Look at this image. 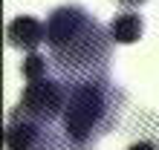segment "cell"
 I'll use <instances>...</instances> for the list:
<instances>
[{"label": "cell", "mask_w": 159, "mask_h": 150, "mask_svg": "<svg viewBox=\"0 0 159 150\" xmlns=\"http://www.w3.org/2000/svg\"><path fill=\"white\" fill-rule=\"evenodd\" d=\"M110 32L84 6H58L46 17V46L61 72H70L75 81L107 75L110 61Z\"/></svg>", "instance_id": "6da1fadb"}, {"label": "cell", "mask_w": 159, "mask_h": 150, "mask_svg": "<svg viewBox=\"0 0 159 150\" xmlns=\"http://www.w3.org/2000/svg\"><path fill=\"white\" fill-rule=\"evenodd\" d=\"M116 113V90L107 75L101 78H84L70 87L67 107H64V139L70 147L84 150L96 142L101 133H107Z\"/></svg>", "instance_id": "7a4b0ae2"}, {"label": "cell", "mask_w": 159, "mask_h": 150, "mask_svg": "<svg viewBox=\"0 0 159 150\" xmlns=\"http://www.w3.org/2000/svg\"><path fill=\"white\" fill-rule=\"evenodd\" d=\"M67 95H70V87H64L61 81L49 78V75H41V78L26 81L23 95H20V104H17V113H23V116H29V118H38V121H46V124H49L52 118L64 116Z\"/></svg>", "instance_id": "3957f363"}, {"label": "cell", "mask_w": 159, "mask_h": 150, "mask_svg": "<svg viewBox=\"0 0 159 150\" xmlns=\"http://www.w3.org/2000/svg\"><path fill=\"white\" fill-rule=\"evenodd\" d=\"M41 124L43 121L29 118L15 110L6 124V147L9 150H38L41 147Z\"/></svg>", "instance_id": "277c9868"}, {"label": "cell", "mask_w": 159, "mask_h": 150, "mask_svg": "<svg viewBox=\"0 0 159 150\" xmlns=\"http://www.w3.org/2000/svg\"><path fill=\"white\" fill-rule=\"evenodd\" d=\"M6 38H9V46H15V49L35 52L46 41V23L32 17V15H17L6 26Z\"/></svg>", "instance_id": "5b68a950"}, {"label": "cell", "mask_w": 159, "mask_h": 150, "mask_svg": "<svg viewBox=\"0 0 159 150\" xmlns=\"http://www.w3.org/2000/svg\"><path fill=\"white\" fill-rule=\"evenodd\" d=\"M107 32H110V41L113 43H136L139 38H142L145 32V20H142V15H136V12H121L116 15L113 20H110L107 26Z\"/></svg>", "instance_id": "8992f818"}, {"label": "cell", "mask_w": 159, "mask_h": 150, "mask_svg": "<svg viewBox=\"0 0 159 150\" xmlns=\"http://www.w3.org/2000/svg\"><path fill=\"white\" fill-rule=\"evenodd\" d=\"M46 55H41V52H29L23 58V67H20V72H23V78L26 81H32V78H41V75H46Z\"/></svg>", "instance_id": "52a82bcc"}, {"label": "cell", "mask_w": 159, "mask_h": 150, "mask_svg": "<svg viewBox=\"0 0 159 150\" xmlns=\"http://www.w3.org/2000/svg\"><path fill=\"white\" fill-rule=\"evenodd\" d=\"M127 150H159L153 142H136V144H130Z\"/></svg>", "instance_id": "ba28073f"}, {"label": "cell", "mask_w": 159, "mask_h": 150, "mask_svg": "<svg viewBox=\"0 0 159 150\" xmlns=\"http://www.w3.org/2000/svg\"><path fill=\"white\" fill-rule=\"evenodd\" d=\"M121 6H142V3H148V0H119Z\"/></svg>", "instance_id": "9c48e42d"}]
</instances>
